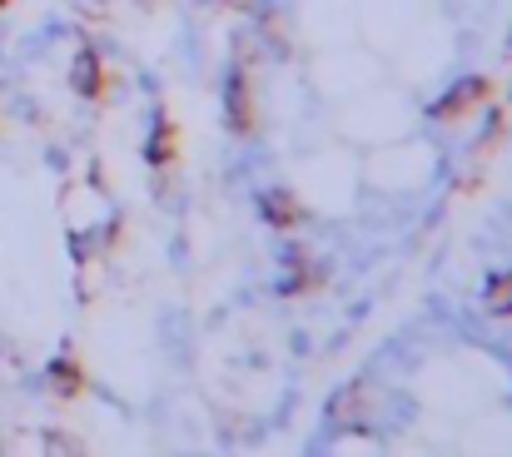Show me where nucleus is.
<instances>
[{
  "label": "nucleus",
  "instance_id": "nucleus-1",
  "mask_svg": "<svg viewBox=\"0 0 512 457\" xmlns=\"http://www.w3.org/2000/svg\"><path fill=\"white\" fill-rule=\"evenodd\" d=\"M224 120H229V130L239 135V140H249L254 135V85H249V70L244 65H234L229 75H224Z\"/></svg>",
  "mask_w": 512,
  "mask_h": 457
},
{
  "label": "nucleus",
  "instance_id": "nucleus-2",
  "mask_svg": "<svg viewBox=\"0 0 512 457\" xmlns=\"http://www.w3.org/2000/svg\"><path fill=\"white\" fill-rule=\"evenodd\" d=\"M488 95H493V80H488V75H468V80H458V85L433 105V115H438V120H458V115L478 110Z\"/></svg>",
  "mask_w": 512,
  "mask_h": 457
},
{
  "label": "nucleus",
  "instance_id": "nucleus-3",
  "mask_svg": "<svg viewBox=\"0 0 512 457\" xmlns=\"http://www.w3.org/2000/svg\"><path fill=\"white\" fill-rule=\"evenodd\" d=\"M259 214H264L269 229H294V224H304V204H299L294 189H264V194H259Z\"/></svg>",
  "mask_w": 512,
  "mask_h": 457
},
{
  "label": "nucleus",
  "instance_id": "nucleus-4",
  "mask_svg": "<svg viewBox=\"0 0 512 457\" xmlns=\"http://www.w3.org/2000/svg\"><path fill=\"white\" fill-rule=\"evenodd\" d=\"M70 85H75V95H85V100H105L110 80H105V60H100V50H80V55H75Z\"/></svg>",
  "mask_w": 512,
  "mask_h": 457
},
{
  "label": "nucleus",
  "instance_id": "nucleus-5",
  "mask_svg": "<svg viewBox=\"0 0 512 457\" xmlns=\"http://www.w3.org/2000/svg\"><path fill=\"white\" fill-rule=\"evenodd\" d=\"M368 408H373V388H368V383H348V388L334 393L329 418L343 423V428H353V423H363V418H368Z\"/></svg>",
  "mask_w": 512,
  "mask_h": 457
},
{
  "label": "nucleus",
  "instance_id": "nucleus-6",
  "mask_svg": "<svg viewBox=\"0 0 512 457\" xmlns=\"http://www.w3.org/2000/svg\"><path fill=\"white\" fill-rule=\"evenodd\" d=\"M174 154H179V130H174V120L160 110L155 115V135H150V145H145V159L155 164V169H170Z\"/></svg>",
  "mask_w": 512,
  "mask_h": 457
},
{
  "label": "nucleus",
  "instance_id": "nucleus-7",
  "mask_svg": "<svg viewBox=\"0 0 512 457\" xmlns=\"http://www.w3.org/2000/svg\"><path fill=\"white\" fill-rule=\"evenodd\" d=\"M50 388H55V398H80V388H85V368H80V358L60 353V358L50 363Z\"/></svg>",
  "mask_w": 512,
  "mask_h": 457
},
{
  "label": "nucleus",
  "instance_id": "nucleus-8",
  "mask_svg": "<svg viewBox=\"0 0 512 457\" xmlns=\"http://www.w3.org/2000/svg\"><path fill=\"white\" fill-rule=\"evenodd\" d=\"M488 308L493 313H512V269L498 274V279H488Z\"/></svg>",
  "mask_w": 512,
  "mask_h": 457
},
{
  "label": "nucleus",
  "instance_id": "nucleus-9",
  "mask_svg": "<svg viewBox=\"0 0 512 457\" xmlns=\"http://www.w3.org/2000/svg\"><path fill=\"white\" fill-rule=\"evenodd\" d=\"M503 140H508V115H503V110H493V115H488V130H483V145H478V150L493 154L498 145H503Z\"/></svg>",
  "mask_w": 512,
  "mask_h": 457
},
{
  "label": "nucleus",
  "instance_id": "nucleus-10",
  "mask_svg": "<svg viewBox=\"0 0 512 457\" xmlns=\"http://www.w3.org/2000/svg\"><path fill=\"white\" fill-rule=\"evenodd\" d=\"M0 5H5V0H0Z\"/></svg>",
  "mask_w": 512,
  "mask_h": 457
}]
</instances>
